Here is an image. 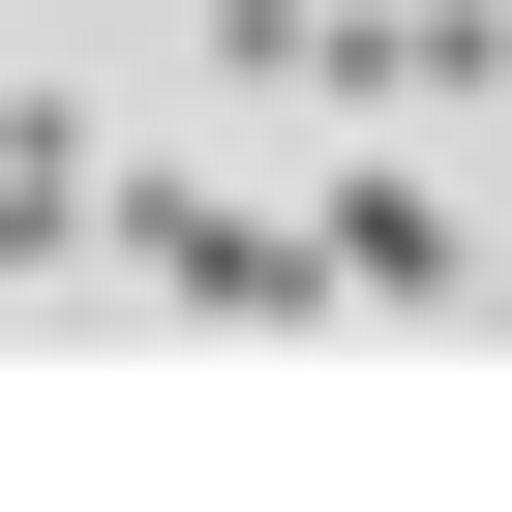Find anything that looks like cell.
Listing matches in <instances>:
<instances>
[{"label": "cell", "mask_w": 512, "mask_h": 512, "mask_svg": "<svg viewBox=\"0 0 512 512\" xmlns=\"http://www.w3.org/2000/svg\"><path fill=\"white\" fill-rule=\"evenodd\" d=\"M91 241H121L181 332H332V241H302V211H241V181H91Z\"/></svg>", "instance_id": "obj_1"}, {"label": "cell", "mask_w": 512, "mask_h": 512, "mask_svg": "<svg viewBox=\"0 0 512 512\" xmlns=\"http://www.w3.org/2000/svg\"><path fill=\"white\" fill-rule=\"evenodd\" d=\"M302 241H332V302H362V332H452V302H482V241H452V181H422V151H332V181H302Z\"/></svg>", "instance_id": "obj_2"}, {"label": "cell", "mask_w": 512, "mask_h": 512, "mask_svg": "<svg viewBox=\"0 0 512 512\" xmlns=\"http://www.w3.org/2000/svg\"><path fill=\"white\" fill-rule=\"evenodd\" d=\"M332 91H362V121H482V91H512V0H362Z\"/></svg>", "instance_id": "obj_3"}, {"label": "cell", "mask_w": 512, "mask_h": 512, "mask_svg": "<svg viewBox=\"0 0 512 512\" xmlns=\"http://www.w3.org/2000/svg\"><path fill=\"white\" fill-rule=\"evenodd\" d=\"M91 181H121V151H91L61 91H0V272H61V241H91Z\"/></svg>", "instance_id": "obj_4"}, {"label": "cell", "mask_w": 512, "mask_h": 512, "mask_svg": "<svg viewBox=\"0 0 512 512\" xmlns=\"http://www.w3.org/2000/svg\"><path fill=\"white\" fill-rule=\"evenodd\" d=\"M332 31H362V0H211V61H241V91H332Z\"/></svg>", "instance_id": "obj_5"}]
</instances>
